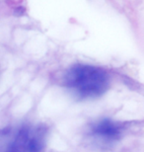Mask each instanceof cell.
I'll return each instance as SVG.
<instances>
[{
	"label": "cell",
	"instance_id": "cell-2",
	"mask_svg": "<svg viewBox=\"0 0 144 152\" xmlns=\"http://www.w3.org/2000/svg\"><path fill=\"white\" fill-rule=\"evenodd\" d=\"M9 151H39L45 143V130L39 126H22L8 136Z\"/></svg>",
	"mask_w": 144,
	"mask_h": 152
},
{
	"label": "cell",
	"instance_id": "cell-3",
	"mask_svg": "<svg viewBox=\"0 0 144 152\" xmlns=\"http://www.w3.org/2000/svg\"><path fill=\"white\" fill-rule=\"evenodd\" d=\"M92 134L107 141L116 140L121 135V127L111 120H102L92 126Z\"/></svg>",
	"mask_w": 144,
	"mask_h": 152
},
{
	"label": "cell",
	"instance_id": "cell-1",
	"mask_svg": "<svg viewBox=\"0 0 144 152\" xmlns=\"http://www.w3.org/2000/svg\"><path fill=\"white\" fill-rule=\"evenodd\" d=\"M64 83L81 98H95L109 89L110 77L108 72L101 67L76 64L67 70Z\"/></svg>",
	"mask_w": 144,
	"mask_h": 152
}]
</instances>
